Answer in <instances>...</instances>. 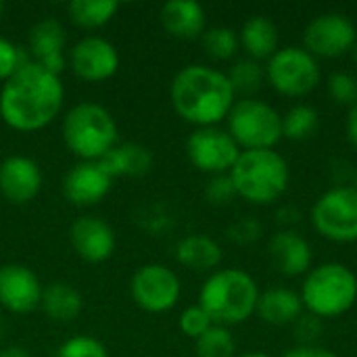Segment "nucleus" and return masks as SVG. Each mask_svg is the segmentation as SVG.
Masks as SVG:
<instances>
[{"instance_id": "9b49d317", "label": "nucleus", "mask_w": 357, "mask_h": 357, "mask_svg": "<svg viewBox=\"0 0 357 357\" xmlns=\"http://www.w3.org/2000/svg\"><path fill=\"white\" fill-rule=\"evenodd\" d=\"M356 42V25L343 13H322L303 29V48L320 59H339L349 52Z\"/></svg>"}, {"instance_id": "bb28decb", "label": "nucleus", "mask_w": 357, "mask_h": 357, "mask_svg": "<svg viewBox=\"0 0 357 357\" xmlns=\"http://www.w3.org/2000/svg\"><path fill=\"white\" fill-rule=\"evenodd\" d=\"M320 115L312 105H295L282 115V138L305 140L316 134Z\"/></svg>"}, {"instance_id": "ddd939ff", "label": "nucleus", "mask_w": 357, "mask_h": 357, "mask_svg": "<svg viewBox=\"0 0 357 357\" xmlns=\"http://www.w3.org/2000/svg\"><path fill=\"white\" fill-rule=\"evenodd\" d=\"M69 65L71 71L84 82H105L117 73L119 54L109 40L86 36L71 48Z\"/></svg>"}, {"instance_id": "a18cd8bd", "label": "nucleus", "mask_w": 357, "mask_h": 357, "mask_svg": "<svg viewBox=\"0 0 357 357\" xmlns=\"http://www.w3.org/2000/svg\"><path fill=\"white\" fill-rule=\"evenodd\" d=\"M354 188L357 190V169H356V176H354Z\"/></svg>"}, {"instance_id": "0eeeda50", "label": "nucleus", "mask_w": 357, "mask_h": 357, "mask_svg": "<svg viewBox=\"0 0 357 357\" xmlns=\"http://www.w3.org/2000/svg\"><path fill=\"white\" fill-rule=\"evenodd\" d=\"M228 134L238 149H274L282 140V115L259 98L236 100L228 113Z\"/></svg>"}, {"instance_id": "c756f323", "label": "nucleus", "mask_w": 357, "mask_h": 357, "mask_svg": "<svg viewBox=\"0 0 357 357\" xmlns=\"http://www.w3.org/2000/svg\"><path fill=\"white\" fill-rule=\"evenodd\" d=\"M203 38V48L205 52L215 59V61H226V59H232L241 46V40H238V33L232 29V27H224V25H218V27H211V29H205V33L201 36Z\"/></svg>"}, {"instance_id": "cd10ccee", "label": "nucleus", "mask_w": 357, "mask_h": 357, "mask_svg": "<svg viewBox=\"0 0 357 357\" xmlns=\"http://www.w3.org/2000/svg\"><path fill=\"white\" fill-rule=\"evenodd\" d=\"M228 79H230L234 92L253 94V92H257V90L264 86V82H266V67H261L259 61L241 59V61H236V63L230 67Z\"/></svg>"}, {"instance_id": "423d86ee", "label": "nucleus", "mask_w": 357, "mask_h": 357, "mask_svg": "<svg viewBox=\"0 0 357 357\" xmlns=\"http://www.w3.org/2000/svg\"><path fill=\"white\" fill-rule=\"evenodd\" d=\"M299 295L307 314L337 318L349 312L357 301V276L343 264H322L307 272Z\"/></svg>"}, {"instance_id": "2f4dec72", "label": "nucleus", "mask_w": 357, "mask_h": 357, "mask_svg": "<svg viewBox=\"0 0 357 357\" xmlns=\"http://www.w3.org/2000/svg\"><path fill=\"white\" fill-rule=\"evenodd\" d=\"M56 357H109L105 345L94 339V337H71L67 339L59 349H56Z\"/></svg>"}, {"instance_id": "a211bd4d", "label": "nucleus", "mask_w": 357, "mask_h": 357, "mask_svg": "<svg viewBox=\"0 0 357 357\" xmlns=\"http://www.w3.org/2000/svg\"><path fill=\"white\" fill-rule=\"evenodd\" d=\"M65 29L56 19L38 21L27 36V52L33 63L61 75L65 67Z\"/></svg>"}, {"instance_id": "37998d69", "label": "nucleus", "mask_w": 357, "mask_h": 357, "mask_svg": "<svg viewBox=\"0 0 357 357\" xmlns=\"http://www.w3.org/2000/svg\"><path fill=\"white\" fill-rule=\"evenodd\" d=\"M2 333H4V322H2V318H0V337H2Z\"/></svg>"}, {"instance_id": "f257e3e1", "label": "nucleus", "mask_w": 357, "mask_h": 357, "mask_svg": "<svg viewBox=\"0 0 357 357\" xmlns=\"http://www.w3.org/2000/svg\"><path fill=\"white\" fill-rule=\"evenodd\" d=\"M63 98L61 75L27 61L0 90V119L17 132H36L59 115Z\"/></svg>"}, {"instance_id": "f3484780", "label": "nucleus", "mask_w": 357, "mask_h": 357, "mask_svg": "<svg viewBox=\"0 0 357 357\" xmlns=\"http://www.w3.org/2000/svg\"><path fill=\"white\" fill-rule=\"evenodd\" d=\"M73 251L90 264L107 261L115 251V232L113 228L98 218H79L73 222L71 232Z\"/></svg>"}, {"instance_id": "c03bdc74", "label": "nucleus", "mask_w": 357, "mask_h": 357, "mask_svg": "<svg viewBox=\"0 0 357 357\" xmlns=\"http://www.w3.org/2000/svg\"><path fill=\"white\" fill-rule=\"evenodd\" d=\"M2 13H4V2L0 0V17H2Z\"/></svg>"}, {"instance_id": "4468645a", "label": "nucleus", "mask_w": 357, "mask_h": 357, "mask_svg": "<svg viewBox=\"0 0 357 357\" xmlns=\"http://www.w3.org/2000/svg\"><path fill=\"white\" fill-rule=\"evenodd\" d=\"M42 284L38 276L21 266L6 264L0 268V305L10 314H29L40 307Z\"/></svg>"}, {"instance_id": "5701e85b", "label": "nucleus", "mask_w": 357, "mask_h": 357, "mask_svg": "<svg viewBox=\"0 0 357 357\" xmlns=\"http://www.w3.org/2000/svg\"><path fill=\"white\" fill-rule=\"evenodd\" d=\"M238 40L243 48L247 50L249 59L264 61L270 59L278 50V27L270 17L255 15L245 21Z\"/></svg>"}, {"instance_id": "f704fd0d", "label": "nucleus", "mask_w": 357, "mask_h": 357, "mask_svg": "<svg viewBox=\"0 0 357 357\" xmlns=\"http://www.w3.org/2000/svg\"><path fill=\"white\" fill-rule=\"evenodd\" d=\"M27 61L31 59L19 46H15L6 38H0V82H6Z\"/></svg>"}, {"instance_id": "72a5a7b5", "label": "nucleus", "mask_w": 357, "mask_h": 357, "mask_svg": "<svg viewBox=\"0 0 357 357\" xmlns=\"http://www.w3.org/2000/svg\"><path fill=\"white\" fill-rule=\"evenodd\" d=\"M205 197L211 205H218V207H224V205H230L238 195H236V188L232 184V178L230 174H220V176H213L209 182H207V188H205Z\"/></svg>"}, {"instance_id": "7ed1b4c3", "label": "nucleus", "mask_w": 357, "mask_h": 357, "mask_svg": "<svg viewBox=\"0 0 357 357\" xmlns=\"http://www.w3.org/2000/svg\"><path fill=\"white\" fill-rule=\"evenodd\" d=\"M259 301V289L255 280L243 270H218L213 272L201 293L199 305L209 314L218 326H234L249 320Z\"/></svg>"}, {"instance_id": "b1692460", "label": "nucleus", "mask_w": 357, "mask_h": 357, "mask_svg": "<svg viewBox=\"0 0 357 357\" xmlns=\"http://www.w3.org/2000/svg\"><path fill=\"white\" fill-rule=\"evenodd\" d=\"M176 259L184 268L195 270V272L215 270L222 264V247L209 236L192 234V236H186L178 243Z\"/></svg>"}, {"instance_id": "473e14b6", "label": "nucleus", "mask_w": 357, "mask_h": 357, "mask_svg": "<svg viewBox=\"0 0 357 357\" xmlns=\"http://www.w3.org/2000/svg\"><path fill=\"white\" fill-rule=\"evenodd\" d=\"M213 326V320L209 318V314L201 307V305H192L186 307L180 316V331L190 337V339H199L201 335H205L209 328Z\"/></svg>"}, {"instance_id": "e433bc0d", "label": "nucleus", "mask_w": 357, "mask_h": 357, "mask_svg": "<svg viewBox=\"0 0 357 357\" xmlns=\"http://www.w3.org/2000/svg\"><path fill=\"white\" fill-rule=\"evenodd\" d=\"M261 234V226L255 220H241L230 226V238L236 243H253Z\"/></svg>"}, {"instance_id": "f03ea898", "label": "nucleus", "mask_w": 357, "mask_h": 357, "mask_svg": "<svg viewBox=\"0 0 357 357\" xmlns=\"http://www.w3.org/2000/svg\"><path fill=\"white\" fill-rule=\"evenodd\" d=\"M234 94L228 75L205 65L180 69L169 88L176 113L199 128H209L226 119L234 105Z\"/></svg>"}, {"instance_id": "f8f14e48", "label": "nucleus", "mask_w": 357, "mask_h": 357, "mask_svg": "<svg viewBox=\"0 0 357 357\" xmlns=\"http://www.w3.org/2000/svg\"><path fill=\"white\" fill-rule=\"evenodd\" d=\"M180 278L174 270L161 264L142 266L130 284L134 303L149 314H163L172 310L180 299Z\"/></svg>"}, {"instance_id": "c85d7f7f", "label": "nucleus", "mask_w": 357, "mask_h": 357, "mask_svg": "<svg viewBox=\"0 0 357 357\" xmlns=\"http://www.w3.org/2000/svg\"><path fill=\"white\" fill-rule=\"evenodd\" d=\"M195 351L197 357H236V343L226 326L213 324L195 341Z\"/></svg>"}, {"instance_id": "412c9836", "label": "nucleus", "mask_w": 357, "mask_h": 357, "mask_svg": "<svg viewBox=\"0 0 357 357\" xmlns=\"http://www.w3.org/2000/svg\"><path fill=\"white\" fill-rule=\"evenodd\" d=\"M303 301L301 295L284 289V287H272L264 293H259L257 301V314L266 324L272 326H293L303 316Z\"/></svg>"}, {"instance_id": "39448f33", "label": "nucleus", "mask_w": 357, "mask_h": 357, "mask_svg": "<svg viewBox=\"0 0 357 357\" xmlns=\"http://www.w3.org/2000/svg\"><path fill=\"white\" fill-rule=\"evenodd\" d=\"M117 136L113 115L96 102H79L63 119V140L82 161H100L117 146Z\"/></svg>"}, {"instance_id": "4be33fe9", "label": "nucleus", "mask_w": 357, "mask_h": 357, "mask_svg": "<svg viewBox=\"0 0 357 357\" xmlns=\"http://www.w3.org/2000/svg\"><path fill=\"white\" fill-rule=\"evenodd\" d=\"M102 169L111 176H128V178H138L151 172L153 167V153L136 142H123L113 146L100 161Z\"/></svg>"}, {"instance_id": "a19ab883", "label": "nucleus", "mask_w": 357, "mask_h": 357, "mask_svg": "<svg viewBox=\"0 0 357 357\" xmlns=\"http://www.w3.org/2000/svg\"><path fill=\"white\" fill-rule=\"evenodd\" d=\"M238 357H270V356H266V354H245V356H238Z\"/></svg>"}, {"instance_id": "4c0bfd02", "label": "nucleus", "mask_w": 357, "mask_h": 357, "mask_svg": "<svg viewBox=\"0 0 357 357\" xmlns=\"http://www.w3.org/2000/svg\"><path fill=\"white\" fill-rule=\"evenodd\" d=\"M282 357H339L337 354H333L326 347H318V345H299L289 349Z\"/></svg>"}, {"instance_id": "6ab92c4d", "label": "nucleus", "mask_w": 357, "mask_h": 357, "mask_svg": "<svg viewBox=\"0 0 357 357\" xmlns=\"http://www.w3.org/2000/svg\"><path fill=\"white\" fill-rule=\"evenodd\" d=\"M268 255L274 270L280 272L282 276L307 274L314 257L310 243L293 230L276 232L268 243Z\"/></svg>"}, {"instance_id": "a878e982", "label": "nucleus", "mask_w": 357, "mask_h": 357, "mask_svg": "<svg viewBox=\"0 0 357 357\" xmlns=\"http://www.w3.org/2000/svg\"><path fill=\"white\" fill-rule=\"evenodd\" d=\"M119 4L115 0H73L67 6L69 19L82 27V29H96L107 25L115 13H117Z\"/></svg>"}, {"instance_id": "aec40b11", "label": "nucleus", "mask_w": 357, "mask_h": 357, "mask_svg": "<svg viewBox=\"0 0 357 357\" xmlns=\"http://www.w3.org/2000/svg\"><path fill=\"white\" fill-rule=\"evenodd\" d=\"M161 23L174 38L195 40L205 33L207 17L195 0H169L161 6Z\"/></svg>"}, {"instance_id": "ea45409f", "label": "nucleus", "mask_w": 357, "mask_h": 357, "mask_svg": "<svg viewBox=\"0 0 357 357\" xmlns=\"http://www.w3.org/2000/svg\"><path fill=\"white\" fill-rule=\"evenodd\" d=\"M0 357H31V354L21 345H10V347L0 351Z\"/></svg>"}, {"instance_id": "2eb2a0df", "label": "nucleus", "mask_w": 357, "mask_h": 357, "mask_svg": "<svg viewBox=\"0 0 357 357\" xmlns=\"http://www.w3.org/2000/svg\"><path fill=\"white\" fill-rule=\"evenodd\" d=\"M42 172L38 163L23 155L6 157L0 163V195L13 205H25L38 197Z\"/></svg>"}, {"instance_id": "1a4fd4ad", "label": "nucleus", "mask_w": 357, "mask_h": 357, "mask_svg": "<svg viewBox=\"0 0 357 357\" xmlns=\"http://www.w3.org/2000/svg\"><path fill=\"white\" fill-rule=\"evenodd\" d=\"M314 228L333 243L357 241V190L335 186L326 190L312 209Z\"/></svg>"}, {"instance_id": "7c9ffc66", "label": "nucleus", "mask_w": 357, "mask_h": 357, "mask_svg": "<svg viewBox=\"0 0 357 357\" xmlns=\"http://www.w3.org/2000/svg\"><path fill=\"white\" fill-rule=\"evenodd\" d=\"M328 92L337 105L351 109L357 102V77L347 71H335L328 77Z\"/></svg>"}, {"instance_id": "c9c22d12", "label": "nucleus", "mask_w": 357, "mask_h": 357, "mask_svg": "<svg viewBox=\"0 0 357 357\" xmlns=\"http://www.w3.org/2000/svg\"><path fill=\"white\" fill-rule=\"evenodd\" d=\"M293 328H295V335H297V339H299L301 345H314V341L322 333V322H320V318H316L312 314H303L293 324Z\"/></svg>"}, {"instance_id": "20e7f679", "label": "nucleus", "mask_w": 357, "mask_h": 357, "mask_svg": "<svg viewBox=\"0 0 357 357\" xmlns=\"http://www.w3.org/2000/svg\"><path fill=\"white\" fill-rule=\"evenodd\" d=\"M236 195L255 205H270L280 199L289 186V163L274 149L241 151L230 169Z\"/></svg>"}, {"instance_id": "393cba45", "label": "nucleus", "mask_w": 357, "mask_h": 357, "mask_svg": "<svg viewBox=\"0 0 357 357\" xmlns=\"http://www.w3.org/2000/svg\"><path fill=\"white\" fill-rule=\"evenodd\" d=\"M40 307L54 322H71L79 316V312L84 307V299H82L79 291H75L71 284L54 282V284L42 289Z\"/></svg>"}, {"instance_id": "dca6fc26", "label": "nucleus", "mask_w": 357, "mask_h": 357, "mask_svg": "<svg viewBox=\"0 0 357 357\" xmlns=\"http://www.w3.org/2000/svg\"><path fill=\"white\" fill-rule=\"evenodd\" d=\"M113 178L98 161H79L63 178V195L73 205H96L111 190Z\"/></svg>"}, {"instance_id": "6e6552de", "label": "nucleus", "mask_w": 357, "mask_h": 357, "mask_svg": "<svg viewBox=\"0 0 357 357\" xmlns=\"http://www.w3.org/2000/svg\"><path fill=\"white\" fill-rule=\"evenodd\" d=\"M320 65L303 46H287L276 50L266 65L268 84L282 96L301 98L320 84Z\"/></svg>"}, {"instance_id": "79ce46f5", "label": "nucleus", "mask_w": 357, "mask_h": 357, "mask_svg": "<svg viewBox=\"0 0 357 357\" xmlns=\"http://www.w3.org/2000/svg\"><path fill=\"white\" fill-rule=\"evenodd\" d=\"M351 54H354V63L357 65V42H356V46L351 48Z\"/></svg>"}, {"instance_id": "58836bf2", "label": "nucleus", "mask_w": 357, "mask_h": 357, "mask_svg": "<svg viewBox=\"0 0 357 357\" xmlns=\"http://www.w3.org/2000/svg\"><path fill=\"white\" fill-rule=\"evenodd\" d=\"M347 138L357 149V102L349 109V115H347Z\"/></svg>"}, {"instance_id": "9d476101", "label": "nucleus", "mask_w": 357, "mask_h": 357, "mask_svg": "<svg viewBox=\"0 0 357 357\" xmlns=\"http://www.w3.org/2000/svg\"><path fill=\"white\" fill-rule=\"evenodd\" d=\"M186 153L190 163L211 176L220 174H230L234 167L241 149L234 142V138L228 134V130L209 126V128H197L188 142H186Z\"/></svg>"}]
</instances>
